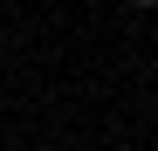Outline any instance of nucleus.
Returning <instances> with one entry per match:
<instances>
[{
  "label": "nucleus",
  "mask_w": 158,
  "mask_h": 151,
  "mask_svg": "<svg viewBox=\"0 0 158 151\" xmlns=\"http://www.w3.org/2000/svg\"><path fill=\"white\" fill-rule=\"evenodd\" d=\"M138 7H158V0H138Z\"/></svg>",
  "instance_id": "nucleus-1"
}]
</instances>
